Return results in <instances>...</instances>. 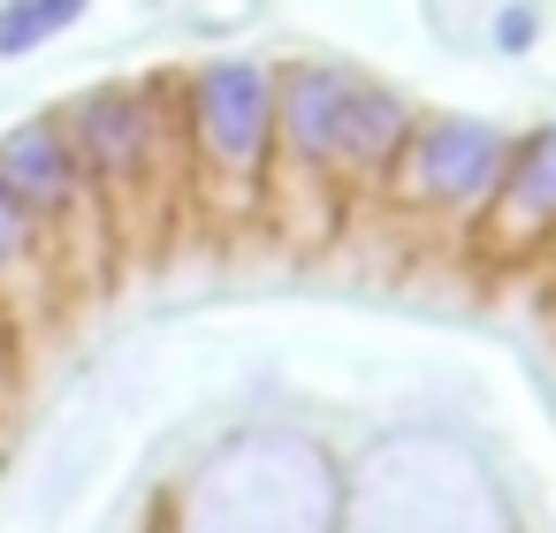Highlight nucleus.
Wrapping results in <instances>:
<instances>
[{"label":"nucleus","instance_id":"obj_1","mask_svg":"<svg viewBox=\"0 0 556 533\" xmlns=\"http://www.w3.org/2000/svg\"><path fill=\"white\" fill-rule=\"evenodd\" d=\"M199 138H206L214 168L252 183L275 145V77L260 62H214L199 77Z\"/></svg>","mask_w":556,"mask_h":533},{"label":"nucleus","instance_id":"obj_2","mask_svg":"<svg viewBox=\"0 0 556 533\" xmlns=\"http://www.w3.org/2000/svg\"><path fill=\"white\" fill-rule=\"evenodd\" d=\"M503 161H510V138L472 115L427 123L412 138V176H419V199H434V206H480L495 191Z\"/></svg>","mask_w":556,"mask_h":533},{"label":"nucleus","instance_id":"obj_3","mask_svg":"<svg viewBox=\"0 0 556 533\" xmlns=\"http://www.w3.org/2000/svg\"><path fill=\"white\" fill-rule=\"evenodd\" d=\"M70 153L77 161H92L100 176H115V183H130V176H146V161H153V107L138 100V92H123V85H108V92H92V100H77V115H70Z\"/></svg>","mask_w":556,"mask_h":533},{"label":"nucleus","instance_id":"obj_4","mask_svg":"<svg viewBox=\"0 0 556 533\" xmlns=\"http://www.w3.org/2000/svg\"><path fill=\"white\" fill-rule=\"evenodd\" d=\"M0 191H9L24 214H70L77 199V153L54 123H24L0 138Z\"/></svg>","mask_w":556,"mask_h":533},{"label":"nucleus","instance_id":"obj_5","mask_svg":"<svg viewBox=\"0 0 556 533\" xmlns=\"http://www.w3.org/2000/svg\"><path fill=\"white\" fill-rule=\"evenodd\" d=\"M275 130L305 168H336V130H343V77L336 69H298L275 85Z\"/></svg>","mask_w":556,"mask_h":533},{"label":"nucleus","instance_id":"obj_6","mask_svg":"<svg viewBox=\"0 0 556 533\" xmlns=\"http://www.w3.org/2000/svg\"><path fill=\"white\" fill-rule=\"evenodd\" d=\"M412 145V115L396 92L343 77V130H336V168H389Z\"/></svg>","mask_w":556,"mask_h":533},{"label":"nucleus","instance_id":"obj_7","mask_svg":"<svg viewBox=\"0 0 556 533\" xmlns=\"http://www.w3.org/2000/svg\"><path fill=\"white\" fill-rule=\"evenodd\" d=\"M488 199L503 206L510 229H556V123L533 130V138L503 161V176H495Z\"/></svg>","mask_w":556,"mask_h":533},{"label":"nucleus","instance_id":"obj_8","mask_svg":"<svg viewBox=\"0 0 556 533\" xmlns=\"http://www.w3.org/2000/svg\"><path fill=\"white\" fill-rule=\"evenodd\" d=\"M77 16H85V0H16V9H0V54H31L54 31H70Z\"/></svg>","mask_w":556,"mask_h":533},{"label":"nucleus","instance_id":"obj_9","mask_svg":"<svg viewBox=\"0 0 556 533\" xmlns=\"http://www.w3.org/2000/svg\"><path fill=\"white\" fill-rule=\"evenodd\" d=\"M24 244H31V214H24V206H16L9 191H0V267H9V259H16Z\"/></svg>","mask_w":556,"mask_h":533},{"label":"nucleus","instance_id":"obj_10","mask_svg":"<svg viewBox=\"0 0 556 533\" xmlns=\"http://www.w3.org/2000/svg\"><path fill=\"white\" fill-rule=\"evenodd\" d=\"M495 47H503V54H526V47H533V9H503V16H495Z\"/></svg>","mask_w":556,"mask_h":533}]
</instances>
